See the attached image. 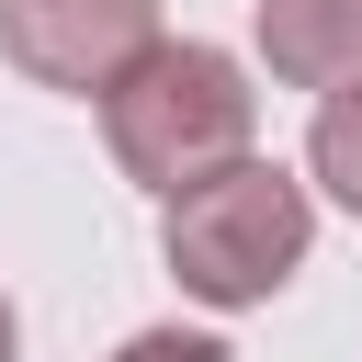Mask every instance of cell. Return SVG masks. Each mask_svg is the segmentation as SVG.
<instances>
[{"label":"cell","instance_id":"obj_1","mask_svg":"<svg viewBox=\"0 0 362 362\" xmlns=\"http://www.w3.org/2000/svg\"><path fill=\"white\" fill-rule=\"evenodd\" d=\"M249 124H260V90H249V68L226 45H158L102 102V136H113L124 181H147V192H192V181L238 170Z\"/></svg>","mask_w":362,"mask_h":362},{"label":"cell","instance_id":"obj_2","mask_svg":"<svg viewBox=\"0 0 362 362\" xmlns=\"http://www.w3.org/2000/svg\"><path fill=\"white\" fill-rule=\"evenodd\" d=\"M305 238H317L305 181L272 170V158H238V170L170 192V215H158V249H170L181 294H204V305H260V294H283L294 260H305Z\"/></svg>","mask_w":362,"mask_h":362},{"label":"cell","instance_id":"obj_3","mask_svg":"<svg viewBox=\"0 0 362 362\" xmlns=\"http://www.w3.org/2000/svg\"><path fill=\"white\" fill-rule=\"evenodd\" d=\"M0 45L23 79L45 90H124L147 57H158V0H0Z\"/></svg>","mask_w":362,"mask_h":362},{"label":"cell","instance_id":"obj_4","mask_svg":"<svg viewBox=\"0 0 362 362\" xmlns=\"http://www.w3.org/2000/svg\"><path fill=\"white\" fill-rule=\"evenodd\" d=\"M260 57L294 90H351L362 79V0H260Z\"/></svg>","mask_w":362,"mask_h":362},{"label":"cell","instance_id":"obj_5","mask_svg":"<svg viewBox=\"0 0 362 362\" xmlns=\"http://www.w3.org/2000/svg\"><path fill=\"white\" fill-rule=\"evenodd\" d=\"M305 170H317V181H328V192H339V204L362 215V79L317 102V136H305Z\"/></svg>","mask_w":362,"mask_h":362},{"label":"cell","instance_id":"obj_6","mask_svg":"<svg viewBox=\"0 0 362 362\" xmlns=\"http://www.w3.org/2000/svg\"><path fill=\"white\" fill-rule=\"evenodd\" d=\"M113 362H238L226 339H204V328H136Z\"/></svg>","mask_w":362,"mask_h":362},{"label":"cell","instance_id":"obj_7","mask_svg":"<svg viewBox=\"0 0 362 362\" xmlns=\"http://www.w3.org/2000/svg\"><path fill=\"white\" fill-rule=\"evenodd\" d=\"M11 351H23V328H11V305H0V362H11Z\"/></svg>","mask_w":362,"mask_h":362}]
</instances>
